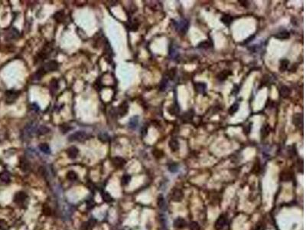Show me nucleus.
I'll list each match as a JSON object with an SVG mask.
<instances>
[{"label": "nucleus", "mask_w": 306, "mask_h": 230, "mask_svg": "<svg viewBox=\"0 0 306 230\" xmlns=\"http://www.w3.org/2000/svg\"><path fill=\"white\" fill-rule=\"evenodd\" d=\"M172 21H173L175 30L178 32H179L181 35H185V33L187 32L189 27V21L187 19H182L178 20V21L172 20Z\"/></svg>", "instance_id": "1"}, {"label": "nucleus", "mask_w": 306, "mask_h": 230, "mask_svg": "<svg viewBox=\"0 0 306 230\" xmlns=\"http://www.w3.org/2000/svg\"><path fill=\"white\" fill-rule=\"evenodd\" d=\"M39 124L35 122H31L28 124L23 130L24 135L27 137H31L34 135H37V132L39 129Z\"/></svg>", "instance_id": "2"}, {"label": "nucleus", "mask_w": 306, "mask_h": 230, "mask_svg": "<svg viewBox=\"0 0 306 230\" xmlns=\"http://www.w3.org/2000/svg\"><path fill=\"white\" fill-rule=\"evenodd\" d=\"M87 139H88V135L84 131L75 132V133H72V134H71L68 137V140L71 142H83Z\"/></svg>", "instance_id": "3"}, {"label": "nucleus", "mask_w": 306, "mask_h": 230, "mask_svg": "<svg viewBox=\"0 0 306 230\" xmlns=\"http://www.w3.org/2000/svg\"><path fill=\"white\" fill-rule=\"evenodd\" d=\"M19 92L17 91L11 90V91H6V103H7V104H12V103H14L16 101V100L19 97Z\"/></svg>", "instance_id": "4"}, {"label": "nucleus", "mask_w": 306, "mask_h": 230, "mask_svg": "<svg viewBox=\"0 0 306 230\" xmlns=\"http://www.w3.org/2000/svg\"><path fill=\"white\" fill-rule=\"evenodd\" d=\"M183 198H184V193L182 190H179V189H175L172 190L171 193V199L173 202L175 203H179V202L182 201Z\"/></svg>", "instance_id": "5"}, {"label": "nucleus", "mask_w": 306, "mask_h": 230, "mask_svg": "<svg viewBox=\"0 0 306 230\" xmlns=\"http://www.w3.org/2000/svg\"><path fill=\"white\" fill-rule=\"evenodd\" d=\"M44 72L46 73L48 72H54L58 68V63L55 61H50V62H47L46 64H44L42 68Z\"/></svg>", "instance_id": "6"}, {"label": "nucleus", "mask_w": 306, "mask_h": 230, "mask_svg": "<svg viewBox=\"0 0 306 230\" xmlns=\"http://www.w3.org/2000/svg\"><path fill=\"white\" fill-rule=\"evenodd\" d=\"M227 224V217L224 215H221L218 217L215 222V229L217 230H222Z\"/></svg>", "instance_id": "7"}, {"label": "nucleus", "mask_w": 306, "mask_h": 230, "mask_svg": "<svg viewBox=\"0 0 306 230\" xmlns=\"http://www.w3.org/2000/svg\"><path fill=\"white\" fill-rule=\"evenodd\" d=\"M28 196L25 192H18L14 196V202L16 203H22L27 199Z\"/></svg>", "instance_id": "8"}, {"label": "nucleus", "mask_w": 306, "mask_h": 230, "mask_svg": "<svg viewBox=\"0 0 306 230\" xmlns=\"http://www.w3.org/2000/svg\"><path fill=\"white\" fill-rule=\"evenodd\" d=\"M111 163L113 166L116 167V168H122L126 164V161L123 157H115L113 158H112Z\"/></svg>", "instance_id": "9"}, {"label": "nucleus", "mask_w": 306, "mask_h": 230, "mask_svg": "<svg viewBox=\"0 0 306 230\" xmlns=\"http://www.w3.org/2000/svg\"><path fill=\"white\" fill-rule=\"evenodd\" d=\"M129 111V105L126 101H124L119 106L118 108V114H119L120 117H124L126 115Z\"/></svg>", "instance_id": "10"}, {"label": "nucleus", "mask_w": 306, "mask_h": 230, "mask_svg": "<svg viewBox=\"0 0 306 230\" xmlns=\"http://www.w3.org/2000/svg\"><path fill=\"white\" fill-rule=\"evenodd\" d=\"M96 222V220H95L94 219H91L87 222H83L81 226V230H93Z\"/></svg>", "instance_id": "11"}, {"label": "nucleus", "mask_w": 306, "mask_h": 230, "mask_svg": "<svg viewBox=\"0 0 306 230\" xmlns=\"http://www.w3.org/2000/svg\"><path fill=\"white\" fill-rule=\"evenodd\" d=\"M187 222L184 218L178 217L176 219H175L173 222V226L176 229H183L185 228L187 226Z\"/></svg>", "instance_id": "12"}, {"label": "nucleus", "mask_w": 306, "mask_h": 230, "mask_svg": "<svg viewBox=\"0 0 306 230\" xmlns=\"http://www.w3.org/2000/svg\"><path fill=\"white\" fill-rule=\"evenodd\" d=\"M194 86H195V91L198 94L204 95V94L206 93L207 85L204 83V82H197V83L194 85Z\"/></svg>", "instance_id": "13"}, {"label": "nucleus", "mask_w": 306, "mask_h": 230, "mask_svg": "<svg viewBox=\"0 0 306 230\" xmlns=\"http://www.w3.org/2000/svg\"><path fill=\"white\" fill-rule=\"evenodd\" d=\"M291 89L286 85H282L279 89V95L282 98H288L291 95Z\"/></svg>", "instance_id": "14"}, {"label": "nucleus", "mask_w": 306, "mask_h": 230, "mask_svg": "<svg viewBox=\"0 0 306 230\" xmlns=\"http://www.w3.org/2000/svg\"><path fill=\"white\" fill-rule=\"evenodd\" d=\"M78 153H79V150L74 146H72L67 150V154L70 159L77 158Z\"/></svg>", "instance_id": "15"}, {"label": "nucleus", "mask_w": 306, "mask_h": 230, "mask_svg": "<svg viewBox=\"0 0 306 230\" xmlns=\"http://www.w3.org/2000/svg\"><path fill=\"white\" fill-rule=\"evenodd\" d=\"M168 146H169V148L172 152H177L180 149V143H179L178 140L176 139L170 140Z\"/></svg>", "instance_id": "16"}, {"label": "nucleus", "mask_w": 306, "mask_h": 230, "mask_svg": "<svg viewBox=\"0 0 306 230\" xmlns=\"http://www.w3.org/2000/svg\"><path fill=\"white\" fill-rule=\"evenodd\" d=\"M275 39H279V40H285V39H288L290 38V33L289 32L286 31V30H284V31L279 32L277 34H275L274 35Z\"/></svg>", "instance_id": "17"}, {"label": "nucleus", "mask_w": 306, "mask_h": 230, "mask_svg": "<svg viewBox=\"0 0 306 230\" xmlns=\"http://www.w3.org/2000/svg\"><path fill=\"white\" fill-rule=\"evenodd\" d=\"M157 205H158V207L161 210H166V209H167V205H166L165 199L163 197V196H158V199H157Z\"/></svg>", "instance_id": "18"}, {"label": "nucleus", "mask_w": 306, "mask_h": 230, "mask_svg": "<svg viewBox=\"0 0 306 230\" xmlns=\"http://www.w3.org/2000/svg\"><path fill=\"white\" fill-rule=\"evenodd\" d=\"M270 133V126L268 124H264L262 125V128H261V130H260V135L262 139H265L266 137H267Z\"/></svg>", "instance_id": "19"}, {"label": "nucleus", "mask_w": 306, "mask_h": 230, "mask_svg": "<svg viewBox=\"0 0 306 230\" xmlns=\"http://www.w3.org/2000/svg\"><path fill=\"white\" fill-rule=\"evenodd\" d=\"M220 20H221V21L224 25H227V26H230V24L233 22V17L230 16V15H223L221 17V19H220Z\"/></svg>", "instance_id": "20"}, {"label": "nucleus", "mask_w": 306, "mask_h": 230, "mask_svg": "<svg viewBox=\"0 0 306 230\" xmlns=\"http://www.w3.org/2000/svg\"><path fill=\"white\" fill-rule=\"evenodd\" d=\"M139 124V117L134 116L130 119L129 123V127L131 129L135 130L137 128V126Z\"/></svg>", "instance_id": "21"}, {"label": "nucleus", "mask_w": 306, "mask_h": 230, "mask_svg": "<svg viewBox=\"0 0 306 230\" xmlns=\"http://www.w3.org/2000/svg\"><path fill=\"white\" fill-rule=\"evenodd\" d=\"M289 66V61L287 59H282L280 61V65H279V71L281 72H285Z\"/></svg>", "instance_id": "22"}, {"label": "nucleus", "mask_w": 306, "mask_h": 230, "mask_svg": "<svg viewBox=\"0 0 306 230\" xmlns=\"http://www.w3.org/2000/svg\"><path fill=\"white\" fill-rule=\"evenodd\" d=\"M230 75H231V72L224 70V71H223V72H220V73L218 75V76H217V77H218V79L219 80V81H225L227 77H228V76Z\"/></svg>", "instance_id": "23"}, {"label": "nucleus", "mask_w": 306, "mask_h": 230, "mask_svg": "<svg viewBox=\"0 0 306 230\" xmlns=\"http://www.w3.org/2000/svg\"><path fill=\"white\" fill-rule=\"evenodd\" d=\"M168 113H169L171 115L174 116L175 114H177L178 113H179L180 111V108L178 107V105H177V103H175L173 105H171L169 107V109L168 110Z\"/></svg>", "instance_id": "24"}, {"label": "nucleus", "mask_w": 306, "mask_h": 230, "mask_svg": "<svg viewBox=\"0 0 306 230\" xmlns=\"http://www.w3.org/2000/svg\"><path fill=\"white\" fill-rule=\"evenodd\" d=\"M39 148L42 153H45V154L51 153V148L47 143H41L40 145L39 146Z\"/></svg>", "instance_id": "25"}, {"label": "nucleus", "mask_w": 306, "mask_h": 230, "mask_svg": "<svg viewBox=\"0 0 306 230\" xmlns=\"http://www.w3.org/2000/svg\"><path fill=\"white\" fill-rule=\"evenodd\" d=\"M168 78L167 77V76L166 77H164L163 78H162V81H161V83H160L159 85V90L161 91H165L166 90V88H167V86H168Z\"/></svg>", "instance_id": "26"}, {"label": "nucleus", "mask_w": 306, "mask_h": 230, "mask_svg": "<svg viewBox=\"0 0 306 230\" xmlns=\"http://www.w3.org/2000/svg\"><path fill=\"white\" fill-rule=\"evenodd\" d=\"M50 131V129L48 128V127H45V126H39V129H38V132H37V135H44V134H46L48 132Z\"/></svg>", "instance_id": "27"}, {"label": "nucleus", "mask_w": 306, "mask_h": 230, "mask_svg": "<svg viewBox=\"0 0 306 230\" xmlns=\"http://www.w3.org/2000/svg\"><path fill=\"white\" fill-rule=\"evenodd\" d=\"M66 177H67V179H68V180H70V181H75V180H77L78 176H77V174L74 171L71 170V171H69V172L67 173Z\"/></svg>", "instance_id": "28"}, {"label": "nucleus", "mask_w": 306, "mask_h": 230, "mask_svg": "<svg viewBox=\"0 0 306 230\" xmlns=\"http://www.w3.org/2000/svg\"><path fill=\"white\" fill-rule=\"evenodd\" d=\"M302 121V115L300 114H295L293 116V124L296 127H299L300 123Z\"/></svg>", "instance_id": "29"}, {"label": "nucleus", "mask_w": 306, "mask_h": 230, "mask_svg": "<svg viewBox=\"0 0 306 230\" xmlns=\"http://www.w3.org/2000/svg\"><path fill=\"white\" fill-rule=\"evenodd\" d=\"M131 181V176L129 174H124L121 178V184L123 186H126Z\"/></svg>", "instance_id": "30"}, {"label": "nucleus", "mask_w": 306, "mask_h": 230, "mask_svg": "<svg viewBox=\"0 0 306 230\" xmlns=\"http://www.w3.org/2000/svg\"><path fill=\"white\" fill-rule=\"evenodd\" d=\"M292 179V173L290 172H283L280 175V180L284 182H287Z\"/></svg>", "instance_id": "31"}, {"label": "nucleus", "mask_w": 306, "mask_h": 230, "mask_svg": "<svg viewBox=\"0 0 306 230\" xmlns=\"http://www.w3.org/2000/svg\"><path fill=\"white\" fill-rule=\"evenodd\" d=\"M0 180L2 182H9L10 180V174L7 171L0 173Z\"/></svg>", "instance_id": "32"}, {"label": "nucleus", "mask_w": 306, "mask_h": 230, "mask_svg": "<svg viewBox=\"0 0 306 230\" xmlns=\"http://www.w3.org/2000/svg\"><path fill=\"white\" fill-rule=\"evenodd\" d=\"M20 166H21V170L24 172H26L30 169V164L26 160H22V161L20 163Z\"/></svg>", "instance_id": "33"}, {"label": "nucleus", "mask_w": 306, "mask_h": 230, "mask_svg": "<svg viewBox=\"0 0 306 230\" xmlns=\"http://www.w3.org/2000/svg\"><path fill=\"white\" fill-rule=\"evenodd\" d=\"M101 196H102L103 201H105L106 203H110V202L113 201V198H112L111 195L107 192H102Z\"/></svg>", "instance_id": "34"}, {"label": "nucleus", "mask_w": 306, "mask_h": 230, "mask_svg": "<svg viewBox=\"0 0 306 230\" xmlns=\"http://www.w3.org/2000/svg\"><path fill=\"white\" fill-rule=\"evenodd\" d=\"M239 107H240V105H239L238 103H234L233 105H231L230 107L229 110H228L229 114H230V115H233V114H235V113L237 112V110H239Z\"/></svg>", "instance_id": "35"}, {"label": "nucleus", "mask_w": 306, "mask_h": 230, "mask_svg": "<svg viewBox=\"0 0 306 230\" xmlns=\"http://www.w3.org/2000/svg\"><path fill=\"white\" fill-rule=\"evenodd\" d=\"M98 138L100 141L103 142V143H106L110 140V137L108 135L107 133H101L99 134Z\"/></svg>", "instance_id": "36"}, {"label": "nucleus", "mask_w": 306, "mask_h": 230, "mask_svg": "<svg viewBox=\"0 0 306 230\" xmlns=\"http://www.w3.org/2000/svg\"><path fill=\"white\" fill-rule=\"evenodd\" d=\"M198 46V48H200V49H207L211 47L212 44L209 41H204V42H201L200 43H199Z\"/></svg>", "instance_id": "37"}, {"label": "nucleus", "mask_w": 306, "mask_h": 230, "mask_svg": "<svg viewBox=\"0 0 306 230\" xmlns=\"http://www.w3.org/2000/svg\"><path fill=\"white\" fill-rule=\"evenodd\" d=\"M189 229L190 230H200V225L198 224V222L195 221H193L189 224Z\"/></svg>", "instance_id": "38"}, {"label": "nucleus", "mask_w": 306, "mask_h": 230, "mask_svg": "<svg viewBox=\"0 0 306 230\" xmlns=\"http://www.w3.org/2000/svg\"><path fill=\"white\" fill-rule=\"evenodd\" d=\"M193 118V114H190V112L186 113L185 115H183V121L184 122H189V120H191Z\"/></svg>", "instance_id": "39"}, {"label": "nucleus", "mask_w": 306, "mask_h": 230, "mask_svg": "<svg viewBox=\"0 0 306 230\" xmlns=\"http://www.w3.org/2000/svg\"><path fill=\"white\" fill-rule=\"evenodd\" d=\"M266 229V226L265 225L262 223V222H258L257 224L256 225L255 228L253 229V230H265Z\"/></svg>", "instance_id": "40"}, {"label": "nucleus", "mask_w": 306, "mask_h": 230, "mask_svg": "<svg viewBox=\"0 0 306 230\" xmlns=\"http://www.w3.org/2000/svg\"><path fill=\"white\" fill-rule=\"evenodd\" d=\"M178 165L176 164V163H172L169 166L168 169H169V171H171V173H175L176 171H178Z\"/></svg>", "instance_id": "41"}, {"label": "nucleus", "mask_w": 306, "mask_h": 230, "mask_svg": "<svg viewBox=\"0 0 306 230\" xmlns=\"http://www.w3.org/2000/svg\"><path fill=\"white\" fill-rule=\"evenodd\" d=\"M43 212H44V213L46 216H50V215H51V208L49 206H44V208H43Z\"/></svg>", "instance_id": "42"}, {"label": "nucleus", "mask_w": 306, "mask_h": 230, "mask_svg": "<svg viewBox=\"0 0 306 230\" xmlns=\"http://www.w3.org/2000/svg\"><path fill=\"white\" fill-rule=\"evenodd\" d=\"M87 208H88V209H92L93 207L94 206L95 203H94V202H93V200L91 199V200H89V201L87 202Z\"/></svg>", "instance_id": "43"}, {"label": "nucleus", "mask_w": 306, "mask_h": 230, "mask_svg": "<svg viewBox=\"0 0 306 230\" xmlns=\"http://www.w3.org/2000/svg\"><path fill=\"white\" fill-rule=\"evenodd\" d=\"M154 152H155V153H153V154H154L156 157H162V155H163V153H162L161 150H155Z\"/></svg>", "instance_id": "44"}, {"label": "nucleus", "mask_w": 306, "mask_h": 230, "mask_svg": "<svg viewBox=\"0 0 306 230\" xmlns=\"http://www.w3.org/2000/svg\"><path fill=\"white\" fill-rule=\"evenodd\" d=\"M254 37L255 35H253V36H250L249 39H247V40H245L244 42H243V44H247V43L249 42H250V41H252L253 39H254Z\"/></svg>", "instance_id": "45"}]
</instances>
